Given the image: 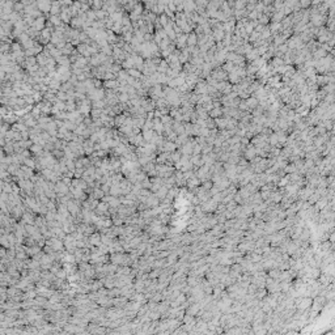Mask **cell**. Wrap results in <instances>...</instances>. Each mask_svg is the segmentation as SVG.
Listing matches in <instances>:
<instances>
[{
    "instance_id": "obj_1",
    "label": "cell",
    "mask_w": 335,
    "mask_h": 335,
    "mask_svg": "<svg viewBox=\"0 0 335 335\" xmlns=\"http://www.w3.org/2000/svg\"><path fill=\"white\" fill-rule=\"evenodd\" d=\"M55 191L58 192L59 195H66L67 192H68V186H67V185L63 182H59V183H56V186H55V188H54Z\"/></svg>"
},
{
    "instance_id": "obj_2",
    "label": "cell",
    "mask_w": 335,
    "mask_h": 335,
    "mask_svg": "<svg viewBox=\"0 0 335 335\" xmlns=\"http://www.w3.org/2000/svg\"><path fill=\"white\" fill-rule=\"evenodd\" d=\"M186 185H187V187L191 190V188L199 186V185H200V179H199L196 176H192L191 178H188V179L186 181Z\"/></svg>"
},
{
    "instance_id": "obj_3",
    "label": "cell",
    "mask_w": 335,
    "mask_h": 335,
    "mask_svg": "<svg viewBox=\"0 0 335 335\" xmlns=\"http://www.w3.org/2000/svg\"><path fill=\"white\" fill-rule=\"evenodd\" d=\"M164 147H163V152H169V153H172V152H174L176 149H177V144L174 143V141H166V143H164L163 144Z\"/></svg>"
},
{
    "instance_id": "obj_4",
    "label": "cell",
    "mask_w": 335,
    "mask_h": 335,
    "mask_svg": "<svg viewBox=\"0 0 335 335\" xmlns=\"http://www.w3.org/2000/svg\"><path fill=\"white\" fill-rule=\"evenodd\" d=\"M47 243L53 247V250H60V249H63V242L59 241L58 238H51L50 241H47Z\"/></svg>"
},
{
    "instance_id": "obj_5",
    "label": "cell",
    "mask_w": 335,
    "mask_h": 335,
    "mask_svg": "<svg viewBox=\"0 0 335 335\" xmlns=\"http://www.w3.org/2000/svg\"><path fill=\"white\" fill-rule=\"evenodd\" d=\"M196 42H198V35H196V34L191 33V34H188V35H187L186 45H187L188 47H194V46L196 45Z\"/></svg>"
},
{
    "instance_id": "obj_6",
    "label": "cell",
    "mask_w": 335,
    "mask_h": 335,
    "mask_svg": "<svg viewBox=\"0 0 335 335\" xmlns=\"http://www.w3.org/2000/svg\"><path fill=\"white\" fill-rule=\"evenodd\" d=\"M245 55H246V59H247V60H251V62L255 60L257 58H259V54H258V50H257V49L249 50L247 53H245Z\"/></svg>"
},
{
    "instance_id": "obj_7",
    "label": "cell",
    "mask_w": 335,
    "mask_h": 335,
    "mask_svg": "<svg viewBox=\"0 0 335 335\" xmlns=\"http://www.w3.org/2000/svg\"><path fill=\"white\" fill-rule=\"evenodd\" d=\"M173 131H174L177 135H181V134H185V126H182V123H173Z\"/></svg>"
},
{
    "instance_id": "obj_8",
    "label": "cell",
    "mask_w": 335,
    "mask_h": 335,
    "mask_svg": "<svg viewBox=\"0 0 335 335\" xmlns=\"http://www.w3.org/2000/svg\"><path fill=\"white\" fill-rule=\"evenodd\" d=\"M269 276L272 278V279H276V280H279V276H280V270H279L278 267H272V269H270V271H269Z\"/></svg>"
},
{
    "instance_id": "obj_9",
    "label": "cell",
    "mask_w": 335,
    "mask_h": 335,
    "mask_svg": "<svg viewBox=\"0 0 335 335\" xmlns=\"http://www.w3.org/2000/svg\"><path fill=\"white\" fill-rule=\"evenodd\" d=\"M90 243L92 245H96V246H101V237L100 234L96 233V234H90Z\"/></svg>"
},
{
    "instance_id": "obj_10",
    "label": "cell",
    "mask_w": 335,
    "mask_h": 335,
    "mask_svg": "<svg viewBox=\"0 0 335 335\" xmlns=\"http://www.w3.org/2000/svg\"><path fill=\"white\" fill-rule=\"evenodd\" d=\"M220 115H223V110L220 108H212L210 110V118H219Z\"/></svg>"
},
{
    "instance_id": "obj_11",
    "label": "cell",
    "mask_w": 335,
    "mask_h": 335,
    "mask_svg": "<svg viewBox=\"0 0 335 335\" xmlns=\"http://www.w3.org/2000/svg\"><path fill=\"white\" fill-rule=\"evenodd\" d=\"M43 25H45V18H43V17H39L37 20H34V22H33V26L37 30H42Z\"/></svg>"
},
{
    "instance_id": "obj_12",
    "label": "cell",
    "mask_w": 335,
    "mask_h": 335,
    "mask_svg": "<svg viewBox=\"0 0 335 335\" xmlns=\"http://www.w3.org/2000/svg\"><path fill=\"white\" fill-rule=\"evenodd\" d=\"M224 34H225V33H224V30H223V29L215 30V31H214V38H215L217 42H221L223 39H224Z\"/></svg>"
},
{
    "instance_id": "obj_13",
    "label": "cell",
    "mask_w": 335,
    "mask_h": 335,
    "mask_svg": "<svg viewBox=\"0 0 335 335\" xmlns=\"http://www.w3.org/2000/svg\"><path fill=\"white\" fill-rule=\"evenodd\" d=\"M160 274H161V270L155 269V270L152 271V272H149V274H148V278H149V279H152V280H153V279H157V278H159V276H160Z\"/></svg>"
},
{
    "instance_id": "obj_14",
    "label": "cell",
    "mask_w": 335,
    "mask_h": 335,
    "mask_svg": "<svg viewBox=\"0 0 335 335\" xmlns=\"http://www.w3.org/2000/svg\"><path fill=\"white\" fill-rule=\"evenodd\" d=\"M287 183H289V181H288V177H284V178H282L280 181H279L278 186H279V187H284Z\"/></svg>"
},
{
    "instance_id": "obj_15",
    "label": "cell",
    "mask_w": 335,
    "mask_h": 335,
    "mask_svg": "<svg viewBox=\"0 0 335 335\" xmlns=\"http://www.w3.org/2000/svg\"><path fill=\"white\" fill-rule=\"evenodd\" d=\"M310 4V0H301V5L302 7H308Z\"/></svg>"
}]
</instances>
